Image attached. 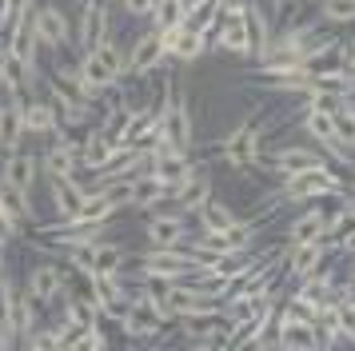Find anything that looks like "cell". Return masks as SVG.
<instances>
[{
	"label": "cell",
	"mask_w": 355,
	"mask_h": 351,
	"mask_svg": "<svg viewBox=\"0 0 355 351\" xmlns=\"http://www.w3.org/2000/svg\"><path fill=\"white\" fill-rule=\"evenodd\" d=\"M72 36H76V48H96L104 44L108 36H112V16H108V4L104 0H84V8H80V20L72 24Z\"/></svg>",
	"instance_id": "obj_6"
},
{
	"label": "cell",
	"mask_w": 355,
	"mask_h": 351,
	"mask_svg": "<svg viewBox=\"0 0 355 351\" xmlns=\"http://www.w3.org/2000/svg\"><path fill=\"white\" fill-rule=\"evenodd\" d=\"M320 12H323V20H331V24H352L355 0H320Z\"/></svg>",
	"instance_id": "obj_28"
},
{
	"label": "cell",
	"mask_w": 355,
	"mask_h": 351,
	"mask_svg": "<svg viewBox=\"0 0 355 351\" xmlns=\"http://www.w3.org/2000/svg\"><path fill=\"white\" fill-rule=\"evenodd\" d=\"M24 140H28V132H24V96L4 92V100H0V148L12 152Z\"/></svg>",
	"instance_id": "obj_10"
},
{
	"label": "cell",
	"mask_w": 355,
	"mask_h": 351,
	"mask_svg": "<svg viewBox=\"0 0 355 351\" xmlns=\"http://www.w3.org/2000/svg\"><path fill=\"white\" fill-rule=\"evenodd\" d=\"M24 291L49 311V307H56L60 296H64V271L56 268V264H33L28 275H24Z\"/></svg>",
	"instance_id": "obj_7"
},
{
	"label": "cell",
	"mask_w": 355,
	"mask_h": 351,
	"mask_svg": "<svg viewBox=\"0 0 355 351\" xmlns=\"http://www.w3.org/2000/svg\"><path fill=\"white\" fill-rule=\"evenodd\" d=\"M336 140L343 144L347 152H355V104L352 100L336 112Z\"/></svg>",
	"instance_id": "obj_27"
},
{
	"label": "cell",
	"mask_w": 355,
	"mask_h": 351,
	"mask_svg": "<svg viewBox=\"0 0 355 351\" xmlns=\"http://www.w3.org/2000/svg\"><path fill=\"white\" fill-rule=\"evenodd\" d=\"M268 4H272V12H275V16H279L284 8H288V0H268Z\"/></svg>",
	"instance_id": "obj_31"
},
{
	"label": "cell",
	"mask_w": 355,
	"mask_h": 351,
	"mask_svg": "<svg viewBox=\"0 0 355 351\" xmlns=\"http://www.w3.org/2000/svg\"><path fill=\"white\" fill-rule=\"evenodd\" d=\"M76 64H80V84H84V92L88 96L96 92V88H104V84H116V80H120L112 68L92 52V48H84L80 56H76Z\"/></svg>",
	"instance_id": "obj_20"
},
{
	"label": "cell",
	"mask_w": 355,
	"mask_h": 351,
	"mask_svg": "<svg viewBox=\"0 0 355 351\" xmlns=\"http://www.w3.org/2000/svg\"><path fill=\"white\" fill-rule=\"evenodd\" d=\"M0 160H4V148H0Z\"/></svg>",
	"instance_id": "obj_34"
},
{
	"label": "cell",
	"mask_w": 355,
	"mask_h": 351,
	"mask_svg": "<svg viewBox=\"0 0 355 351\" xmlns=\"http://www.w3.org/2000/svg\"><path fill=\"white\" fill-rule=\"evenodd\" d=\"M56 128H60V116L52 100H24V132L33 140H49Z\"/></svg>",
	"instance_id": "obj_15"
},
{
	"label": "cell",
	"mask_w": 355,
	"mask_h": 351,
	"mask_svg": "<svg viewBox=\"0 0 355 351\" xmlns=\"http://www.w3.org/2000/svg\"><path fill=\"white\" fill-rule=\"evenodd\" d=\"M36 32H40V48H49V52H68V48H76V36H72V20L60 4H36Z\"/></svg>",
	"instance_id": "obj_4"
},
{
	"label": "cell",
	"mask_w": 355,
	"mask_h": 351,
	"mask_svg": "<svg viewBox=\"0 0 355 351\" xmlns=\"http://www.w3.org/2000/svg\"><path fill=\"white\" fill-rule=\"evenodd\" d=\"M0 184L12 191L24 207V220L36 223V184H40V152H28L24 144L4 152L0 160Z\"/></svg>",
	"instance_id": "obj_1"
},
{
	"label": "cell",
	"mask_w": 355,
	"mask_h": 351,
	"mask_svg": "<svg viewBox=\"0 0 355 351\" xmlns=\"http://www.w3.org/2000/svg\"><path fill=\"white\" fill-rule=\"evenodd\" d=\"M279 348L288 351H315L320 348V339H315V323H307V319H291L279 311Z\"/></svg>",
	"instance_id": "obj_17"
},
{
	"label": "cell",
	"mask_w": 355,
	"mask_h": 351,
	"mask_svg": "<svg viewBox=\"0 0 355 351\" xmlns=\"http://www.w3.org/2000/svg\"><path fill=\"white\" fill-rule=\"evenodd\" d=\"M104 4H108V8H112V4H120V0H104Z\"/></svg>",
	"instance_id": "obj_33"
},
{
	"label": "cell",
	"mask_w": 355,
	"mask_h": 351,
	"mask_svg": "<svg viewBox=\"0 0 355 351\" xmlns=\"http://www.w3.org/2000/svg\"><path fill=\"white\" fill-rule=\"evenodd\" d=\"M124 264H128V255L120 243H112V239L92 243V275H124Z\"/></svg>",
	"instance_id": "obj_21"
},
{
	"label": "cell",
	"mask_w": 355,
	"mask_h": 351,
	"mask_svg": "<svg viewBox=\"0 0 355 351\" xmlns=\"http://www.w3.org/2000/svg\"><path fill=\"white\" fill-rule=\"evenodd\" d=\"M211 200V172L208 168H192V176L172 191V207L184 212V216H192L196 207H204Z\"/></svg>",
	"instance_id": "obj_11"
},
{
	"label": "cell",
	"mask_w": 355,
	"mask_h": 351,
	"mask_svg": "<svg viewBox=\"0 0 355 351\" xmlns=\"http://www.w3.org/2000/svg\"><path fill=\"white\" fill-rule=\"evenodd\" d=\"M192 236H196L192 216H184L176 207H156L144 223L148 248H180V243H188Z\"/></svg>",
	"instance_id": "obj_3"
},
{
	"label": "cell",
	"mask_w": 355,
	"mask_h": 351,
	"mask_svg": "<svg viewBox=\"0 0 355 351\" xmlns=\"http://www.w3.org/2000/svg\"><path fill=\"white\" fill-rule=\"evenodd\" d=\"M0 204H4V184H0Z\"/></svg>",
	"instance_id": "obj_32"
},
{
	"label": "cell",
	"mask_w": 355,
	"mask_h": 351,
	"mask_svg": "<svg viewBox=\"0 0 355 351\" xmlns=\"http://www.w3.org/2000/svg\"><path fill=\"white\" fill-rule=\"evenodd\" d=\"M327 264V243L323 239H307V243H288V275L291 280H304L315 268Z\"/></svg>",
	"instance_id": "obj_13"
},
{
	"label": "cell",
	"mask_w": 355,
	"mask_h": 351,
	"mask_svg": "<svg viewBox=\"0 0 355 351\" xmlns=\"http://www.w3.org/2000/svg\"><path fill=\"white\" fill-rule=\"evenodd\" d=\"M164 60H168V52H164L160 28H148V32H140L136 44L128 48V76H136V80L156 76L164 68Z\"/></svg>",
	"instance_id": "obj_5"
},
{
	"label": "cell",
	"mask_w": 355,
	"mask_h": 351,
	"mask_svg": "<svg viewBox=\"0 0 355 351\" xmlns=\"http://www.w3.org/2000/svg\"><path fill=\"white\" fill-rule=\"evenodd\" d=\"M323 223H327V212L320 204L307 207L304 216H295L288 223V243H307V239H323Z\"/></svg>",
	"instance_id": "obj_23"
},
{
	"label": "cell",
	"mask_w": 355,
	"mask_h": 351,
	"mask_svg": "<svg viewBox=\"0 0 355 351\" xmlns=\"http://www.w3.org/2000/svg\"><path fill=\"white\" fill-rule=\"evenodd\" d=\"M172 191L168 184H160L152 172H140L132 180V207H140V212H156V207L172 204Z\"/></svg>",
	"instance_id": "obj_14"
},
{
	"label": "cell",
	"mask_w": 355,
	"mask_h": 351,
	"mask_svg": "<svg viewBox=\"0 0 355 351\" xmlns=\"http://www.w3.org/2000/svg\"><path fill=\"white\" fill-rule=\"evenodd\" d=\"M243 20H248V56H252V60H263L268 48H272V36H275V16L268 12L263 4L248 0Z\"/></svg>",
	"instance_id": "obj_9"
},
{
	"label": "cell",
	"mask_w": 355,
	"mask_h": 351,
	"mask_svg": "<svg viewBox=\"0 0 355 351\" xmlns=\"http://www.w3.org/2000/svg\"><path fill=\"white\" fill-rule=\"evenodd\" d=\"M232 220H236L232 204L216 200V196H211L204 207H196V212H192V228H196V232H220V228H227Z\"/></svg>",
	"instance_id": "obj_24"
},
{
	"label": "cell",
	"mask_w": 355,
	"mask_h": 351,
	"mask_svg": "<svg viewBox=\"0 0 355 351\" xmlns=\"http://www.w3.org/2000/svg\"><path fill=\"white\" fill-rule=\"evenodd\" d=\"M160 36H164V52H168L176 64H196L211 44L204 32L188 28V24H180V28H160Z\"/></svg>",
	"instance_id": "obj_8"
},
{
	"label": "cell",
	"mask_w": 355,
	"mask_h": 351,
	"mask_svg": "<svg viewBox=\"0 0 355 351\" xmlns=\"http://www.w3.org/2000/svg\"><path fill=\"white\" fill-rule=\"evenodd\" d=\"M112 152H116V144L108 140L96 124H92V128H88V136L80 140V168H84V172H100V168L112 160Z\"/></svg>",
	"instance_id": "obj_19"
},
{
	"label": "cell",
	"mask_w": 355,
	"mask_h": 351,
	"mask_svg": "<svg viewBox=\"0 0 355 351\" xmlns=\"http://www.w3.org/2000/svg\"><path fill=\"white\" fill-rule=\"evenodd\" d=\"M259 136H263V128L256 124V112H248L240 124L232 128L227 136H220L216 140V148H220V160H224L227 168H252L259 156Z\"/></svg>",
	"instance_id": "obj_2"
},
{
	"label": "cell",
	"mask_w": 355,
	"mask_h": 351,
	"mask_svg": "<svg viewBox=\"0 0 355 351\" xmlns=\"http://www.w3.org/2000/svg\"><path fill=\"white\" fill-rule=\"evenodd\" d=\"M120 8L128 16H140V20H148L152 16V8H156V0H120Z\"/></svg>",
	"instance_id": "obj_29"
},
{
	"label": "cell",
	"mask_w": 355,
	"mask_h": 351,
	"mask_svg": "<svg viewBox=\"0 0 355 351\" xmlns=\"http://www.w3.org/2000/svg\"><path fill=\"white\" fill-rule=\"evenodd\" d=\"M184 12H188V4L184 0H156V8H152V28H180L184 24Z\"/></svg>",
	"instance_id": "obj_25"
},
{
	"label": "cell",
	"mask_w": 355,
	"mask_h": 351,
	"mask_svg": "<svg viewBox=\"0 0 355 351\" xmlns=\"http://www.w3.org/2000/svg\"><path fill=\"white\" fill-rule=\"evenodd\" d=\"M192 152H164V156H152V168L148 172L156 176L160 184H168V188H180L188 176H192Z\"/></svg>",
	"instance_id": "obj_16"
},
{
	"label": "cell",
	"mask_w": 355,
	"mask_h": 351,
	"mask_svg": "<svg viewBox=\"0 0 355 351\" xmlns=\"http://www.w3.org/2000/svg\"><path fill=\"white\" fill-rule=\"evenodd\" d=\"M92 52H96L100 60L108 64V68H112V72H116V76H120V80L128 76V52H124V48L116 44L112 36H108L104 44H96V48H92Z\"/></svg>",
	"instance_id": "obj_26"
},
{
	"label": "cell",
	"mask_w": 355,
	"mask_h": 351,
	"mask_svg": "<svg viewBox=\"0 0 355 351\" xmlns=\"http://www.w3.org/2000/svg\"><path fill=\"white\" fill-rule=\"evenodd\" d=\"M211 44L220 52H232V56H248V20H243V12H220Z\"/></svg>",
	"instance_id": "obj_12"
},
{
	"label": "cell",
	"mask_w": 355,
	"mask_h": 351,
	"mask_svg": "<svg viewBox=\"0 0 355 351\" xmlns=\"http://www.w3.org/2000/svg\"><path fill=\"white\" fill-rule=\"evenodd\" d=\"M336 52H339L336 60L343 64L347 72H355V40H339V48H336Z\"/></svg>",
	"instance_id": "obj_30"
},
{
	"label": "cell",
	"mask_w": 355,
	"mask_h": 351,
	"mask_svg": "<svg viewBox=\"0 0 355 351\" xmlns=\"http://www.w3.org/2000/svg\"><path fill=\"white\" fill-rule=\"evenodd\" d=\"M220 12H224V4L220 0H188V12H184V24L196 32H204L211 40V32L220 24Z\"/></svg>",
	"instance_id": "obj_22"
},
{
	"label": "cell",
	"mask_w": 355,
	"mask_h": 351,
	"mask_svg": "<svg viewBox=\"0 0 355 351\" xmlns=\"http://www.w3.org/2000/svg\"><path fill=\"white\" fill-rule=\"evenodd\" d=\"M323 152L320 148H279L272 156V172H279L284 180L295 172H307V168H315V164H323Z\"/></svg>",
	"instance_id": "obj_18"
}]
</instances>
